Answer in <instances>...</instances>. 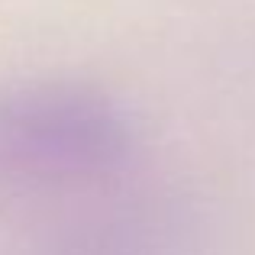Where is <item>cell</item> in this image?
<instances>
[{
    "label": "cell",
    "mask_w": 255,
    "mask_h": 255,
    "mask_svg": "<svg viewBox=\"0 0 255 255\" xmlns=\"http://www.w3.org/2000/svg\"><path fill=\"white\" fill-rule=\"evenodd\" d=\"M129 152V113L100 87L32 81L0 91V187L94 181Z\"/></svg>",
    "instance_id": "cell-1"
}]
</instances>
